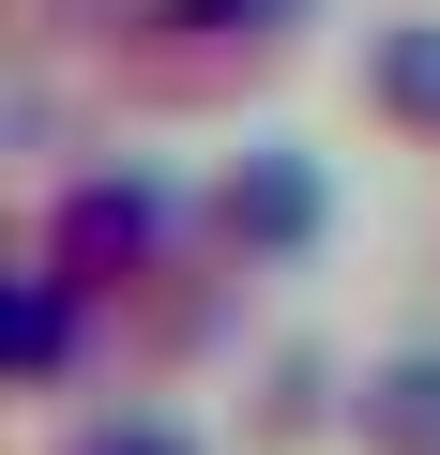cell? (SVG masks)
Returning a JSON list of instances; mask_svg holds the SVG:
<instances>
[{"mask_svg":"<svg viewBox=\"0 0 440 455\" xmlns=\"http://www.w3.org/2000/svg\"><path fill=\"white\" fill-rule=\"evenodd\" d=\"M16 259H46V274L107 319L122 379H197V364H228V349H244V304H259L228 259H212V228H197V167H152V152H122V137L31 182Z\"/></svg>","mask_w":440,"mask_h":455,"instance_id":"obj_1","label":"cell"},{"mask_svg":"<svg viewBox=\"0 0 440 455\" xmlns=\"http://www.w3.org/2000/svg\"><path fill=\"white\" fill-rule=\"evenodd\" d=\"M334 0H31L46 61H76L107 92V122H228L259 107Z\"/></svg>","mask_w":440,"mask_h":455,"instance_id":"obj_2","label":"cell"},{"mask_svg":"<svg viewBox=\"0 0 440 455\" xmlns=\"http://www.w3.org/2000/svg\"><path fill=\"white\" fill-rule=\"evenodd\" d=\"M334 212H349L334 167H319L304 137H274V122L197 167V228H212V259H228L244 289H304V274L334 259Z\"/></svg>","mask_w":440,"mask_h":455,"instance_id":"obj_3","label":"cell"},{"mask_svg":"<svg viewBox=\"0 0 440 455\" xmlns=\"http://www.w3.org/2000/svg\"><path fill=\"white\" fill-rule=\"evenodd\" d=\"M349 364H364V349H334L319 319L259 334V349H244V395H228V440H244V455H319V440H349Z\"/></svg>","mask_w":440,"mask_h":455,"instance_id":"obj_4","label":"cell"},{"mask_svg":"<svg viewBox=\"0 0 440 455\" xmlns=\"http://www.w3.org/2000/svg\"><path fill=\"white\" fill-rule=\"evenodd\" d=\"M349 107L380 152H440V0H395L349 31Z\"/></svg>","mask_w":440,"mask_h":455,"instance_id":"obj_5","label":"cell"},{"mask_svg":"<svg viewBox=\"0 0 440 455\" xmlns=\"http://www.w3.org/2000/svg\"><path fill=\"white\" fill-rule=\"evenodd\" d=\"M334 455H440V334H395L349 364V440Z\"/></svg>","mask_w":440,"mask_h":455,"instance_id":"obj_6","label":"cell"},{"mask_svg":"<svg viewBox=\"0 0 440 455\" xmlns=\"http://www.w3.org/2000/svg\"><path fill=\"white\" fill-rule=\"evenodd\" d=\"M31 455H212V425L167 410V379H107L76 410H31Z\"/></svg>","mask_w":440,"mask_h":455,"instance_id":"obj_7","label":"cell"}]
</instances>
